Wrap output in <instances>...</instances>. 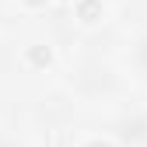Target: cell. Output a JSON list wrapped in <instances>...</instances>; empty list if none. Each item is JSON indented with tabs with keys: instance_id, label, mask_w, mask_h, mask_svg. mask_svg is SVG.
I'll use <instances>...</instances> for the list:
<instances>
[{
	"instance_id": "2",
	"label": "cell",
	"mask_w": 147,
	"mask_h": 147,
	"mask_svg": "<svg viewBox=\"0 0 147 147\" xmlns=\"http://www.w3.org/2000/svg\"><path fill=\"white\" fill-rule=\"evenodd\" d=\"M133 63H137L140 74H147V35H140L137 46H133Z\"/></svg>"
},
{
	"instance_id": "1",
	"label": "cell",
	"mask_w": 147,
	"mask_h": 147,
	"mask_svg": "<svg viewBox=\"0 0 147 147\" xmlns=\"http://www.w3.org/2000/svg\"><path fill=\"white\" fill-rule=\"evenodd\" d=\"M116 133L123 137V140H130V144H144L147 140V116H123L119 123H116Z\"/></svg>"
},
{
	"instance_id": "3",
	"label": "cell",
	"mask_w": 147,
	"mask_h": 147,
	"mask_svg": "<svg viewBox=\"0 0 147 147\" xmlns=\"http://www.w3.org/2000/svg\"><path fill=\"white\" fill-rule=\"evenodd\" d=\"M0 147H21V144H18V140H4V137H0Z\"/></svg>"
}]
</instances>
